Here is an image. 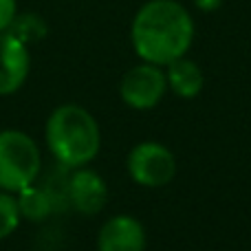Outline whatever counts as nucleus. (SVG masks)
Segmentation results:
<instances>
[{"instance_id": "1", "label": "nucleus", "mask_w": 251, "mask_h": 251, "mask_svg": "<svg viewBox=\"0 0 251 251\" xmlns=\"http://www.w3.org/2000/svg\"><path fill=\"white\" fill-rule=\"evenodd\" d=\"M194 35V18L178 0H148L130 26V42L141 62L163 69L187 55Z\"/></svg>"}, {"instance_id": "2", "label": "nucleus", "mask_w": 251, "mask_h": 251, "mask_svg": "<svg viewBox=\"0 0 251 251\" xmlns=\"http://www.w3.org/2000/svg\"><path fill=\"white\" fill-rule=\"evenodd\" d=\"M44 137L55 161L69 170L91 163L101 146L100 124L79 104L57 106L47 119Z\"/></svg>"}, {"instance_id": "3", "label": "nucleus", "mask_w": 251, "mask_h": 251, "mask_svg": "<svg viewBox=\"0 0 251 251\" xmlns=\"http://www.w3.org/2000/svg\"><path fill=\"white\" fill-rule=\"evenodd\" d=\"M40 168L42 156L33 137L16 128L0 130V190L18 194L38 181Z\"/></svg>"}, {"instance_id": "4", "label": "nucleus", "mask_w": 251, "mask_h": 251, "mask_svg": "<svg viewBox=\"0 0 251 251\" xmlns=\"http://www.w3.org/2000/svg\"><path fill=\"white\" fill-rule=\"evenodd\" d=\"M128 174L141 187H165L176 176V159L159 141H141L128 154Z\"/></svg>"}, {"instance_id": "5", "label": "nucleus", "mask_w": 251, "mask_h": 251, "mask_svg": "<svg viewBox=\"0 0 251 251\" xmlns=\"http://www.w3.org/2000/svg\"><path fill=\"white\" fill-rule=\"evenodd\" d=\"M168 93L163 66L141 62L124 73L119 82V97L126 106L134 110H152L161 104L163 95Z\"/></svg>"}, {"instance_id": "6", "label": "nucleus", "mask_w": 251, "mask_h": 251, "mask_svg": "<svg viewBox=\"0 0 251 251\" xmlns=\"http://www.w3.org/2000/svg\"><path fill=\"white\" fill-rule=\"evenodd\" d=\"M31 69L29 47L13 33H0V95H13L25 86Z\"/></svg>"}, {"instance_id": "7", "label": "nucleus", "mask_w": 251, "mask_h": 251, "mask_svg": "<svg viewBox=\"0 0 251 251\" xmlns=\"http://www.w3.org/2000/svg\"><path fill=\"white\" fill-rule=\"evenodd\" d=\"M108 187L95 170L75 168L69 174V205L79 214L95 216L106 207Z\"/></svg>"}, {"instance_id": "8", "label": "nucleus", "mask_w": 251, "mask_h": 251, "mask_svg": "<svg viewBox=\"0 0 251 251\" xmlns=\"http://www.w3.org/2000/svg\"><path fill=\"white\" fill-rule=\"evenodd\" d=\"M146 229L134 216L119 214L101 225L97 234V251H143Z\"/></svg>"}, {"instance_id": "9", "label": "nucleus", "mask_w": 251, "mask_h": 251, "mask_svg": "<svg viewBox=\"0 0 251 251\" xmlns=\"http://www.w3.org/2000/svg\"><path fill=\"white\" fill-rule=\"evenodd\" d=\"M165 79H168V91L183 100H194L205 86V75L201 66L187 55L165 66Z\"/></svg>"}, {"instance_id": "10", "label": "nucleus", "mask_w": 251, "mask_h": 251, "mask_svg": "<svg viewBox=\"0 0 251 251\" xmlns=\"http://www.w3.org/2000/svg\"><path fill=\"white\" fill-rule=\"evenodd\" d=\"M16 201H18V207H20L22 218L33 221V223L44 221V218H49L53 212H57L51 194L47 192V187L38 185V183H31L29 187L20 190Z\"/></svg>"}, {"instance_id": "11", "label": "nucleus", "mask_w": 251, "mask_h": 251, "mask_svg": "<svg viewBox=\"0 0 251 251\" xmlns=\"http://www.w3.org/2000/svg\"><path fill=\"white\" fill-rule=\"evenodd\" d=\"M9 33H13L18 40H22V42L29 47V44L33 42H40V40L47 38L49 33V25L47 20H44L42 16H38V13H31V11H18V16L13 18L11 26H9Z\"/></svg>"}, {"instance_id": "12", "label": "nucleus", "mask_w": 251, "mask_h": 251, "mask_svg": "<svg viewBox=\"0 0 251 251\" xmlns=\"http://www.w3.org/2000/svg\"><path fill=\"white\" fill-rule=\"evenodd\" d=\"M20 218L22 214H20V207H18V201L9 192L0 190V240L9 238L18 229Z\"/></svg>"}, {"instance_id": "13", "label": "nucleus", "mask_w": 251, "mask_h": 251, "mask_svg": "<svg viewBox=\"0 0 251 251\" xmlns=\"http://www.w3.org/2000/svg\"><path fill=\"white\" fill-rule=\"evenodd\" d=\"M16 16H18V0H0V33L11 26Z\"/></svg>"}, {"instance_id": "14", "label": "nucleus", "mask_w": 251, "mask_h": 251, "mask_svg": "<svg viewBox=\"0 0 251 251\" xmlns=\"http://www.w3.org/2000/svg\"><path fill=\"white\" fill-rule=\"evenodd\" d=\"M192 2L196 4V9H201V11L209 13V11H216V9H221L223 0H192Z\"/></svg>"}]
</instances>
